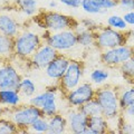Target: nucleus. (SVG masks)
<instances>
[{
  "mask_svg": "<svg viewBox=\"0 0 134 134\" xmlns=\"http://www.w3.org/2000/svg\"><path fill=\"white\" fill-rule=\"evenodd\" d=\"M31 20L43 30H48L50 32L65 29H76L79 26V20L76 18L50 9L40 10L32 17Z\"/></svg>",
  "mask_w": 134,
  "mask_h": 134,
  "instance_id": "f257e3e1",
  "label": "nucleus"
},
{
  "mask_svg": "<svg viewBox=\"0 0 134 134\" xmlns=\"http://www.w3.org/2000/svg\"><path fill=\"white\" fill-rule=\"evenodd\" d=\"M95 99L102 108V115L111 122H116L122 114L119 100V88L111 84H104L96 88Z\"/></svg>",
  "mask_w": 134,
  "mask_h": 134,
  "instance_id": "f03ea898",
  "label": "nucleus"
},
{
  "mask_svg": "<svg viewBox=\"0 0 134 134\" xmlns=\"http://www.w3.org/2000/svg\"><path fill=\"white\" fill-rule=\"evenodd\" d=\"M2 116L8 117L14 122L19 129V132H27V129L35 122L37 119L44 116L39 107L32 105L30 103L20 104V105L11 108L3 107Z\"/></svg>",
  "mask_w": 134,
  "mask_h": 134,
  "instance_id": "7ed1b4c3",
  "label": "nucleus"
},
{
  "mask_svg": "<svg viewBox=\"0 0 134 134\" xmlns=\"http://www.w3.org/2000/svg\"><path fill=\"white\" fill-rule=\"evenodd\" d=\"M43 43L41 34L30 29H21L14 38L15 57L27 62Z\"/></svg>",
  "mask_w": 134,
  "mask_h": 134,
  "instance_id": "20e7f679",
  "label": "nucleus"
},
{
  "mask_svg": "<svg viewBox=\"0 0 134 134\" xmlns=\"http://www.w3.org/2000/svg\"><path fill=\"white\" fill-rule=\"evenodd\" d=\"M58 95H63L59 90L58 84L55 86L47 87L44 92L39 94H35L28 99V103L39 107L45 117H50L59 112L58 105Z\"/></svg>",
  "mask_w": 134,
  "mask_h": 134,
  "instance_id": "39448f33",
  "label": "nucleus"
},
{
  "mask_svg": "<svg viewBox=\"0 0 134 134\" xmlns=\"http://www.w3.org/2000/svg\"><path fill=\"white\" fill-rule=\"evenodd\" d=\"M41 38L46 44L54 47L58 53H65L77 47V35L75 29H65V30L50 32L44 30L41 32Z\"/></svg>",
  "mask_w": 134,
  "mask_h": 134,
  "instance_id": "423d86ee",
  "label": "nucleus"
},
{
  "mask_svg": "<svg viewBox=\"0 0 134 134\" xmlns=\"http://www.w3.org/2000/svg\"><path fill=\"white\" fill-rule=\"evenodd\" d=\"M127 44L126 31H121L110 26H99L95 30V47L99 50L111 49Z\"/></svg>",
  "mask_w": 134,
  "mask_h": 134,
  "instance_id": "0eeeda50",
  "label": "nucleus"
},
{
  "mask_svg": "<svg viewBox=\"0 0 134 134\" xmlns=\"http://www.w3.org/2000/svg\"><path fill=\"white\" fill-rule=\"evenodd\" d=\"M134 56V47L130 44L100 50L99 60L107 68H119L126 60Z\"/></svg>",
  "mask_w": 134,
  "mask_h": 134,
  "instance_id": "6e6552de",
  "label": "nucleus"
},
{
  "mask_svg": "<svg viewBox=\"0 0 134 134\" xmlns=\"http://www.w3.org/2000/svg\"><path fill=\"white\" fill-rule=\"evenodd\" d=\"M85 73L84 62L79 59H72L68 68L63 75V77L57 82L63 96L67 92L72 91L83 82V76Z\"/></svg>",
  "mask_w": 134,
  "mask_h": 134,
  "instance_id": "1a4fd4ad",
  "label": "nucleus"
},
{
  "mask_svg": "<svg viewBox=\"0 0 134 134\" xmlns=\"http://www.w3.org/2000/svg\"><path fill=\"white\" fill-rule=\"evenodd\" d=\"M96 88L91 82H82L72 91L64 94V99L67 106L72 108H78L83 104L95 98Z\"/></svg>",
  "mask_w": 134,
  "mask_h": 134,
  "instance_id": "9d476101",
  "label": "nucleus"
},
{
  "mask_svg": "<svg viewBox=\"0 0 134 134\" xmlns=\"http://www.w3.org/2000/svg\"><path fill=\"white\" fill-rule=\"evenodd\" d=\"M58 54L59 53L54 47L43 43L39 46V48L34 53V55L27 60V63L31 69H45Z\"/></svg>",
  "mask_w": 134,
  "mask_h": 134,
  "instance_id": "9b49d317",
  "label": "nucleus"
},
{
  "mask_svg": "<svg viewBox=\"0 0 134 134\" xmlns=\"http://www.w3.org/2000/svg\"><path fill=\"white\" fill-rule=\"evenodd\" d=\"M23 76L10 62H5L0 66V88L17 90L21 82Z\"/></svg>",
  "mask_w": 134,
  "mask_h": 134,
  "instance_id": "f8f14e48",
  "label": "nucleus"
},
{
  "mask_svg": "<svg viewBox=\"0 0 134 134\" xmlns=\"http://www.w3.org/2000/svg\"><path fill=\"white\" fill-rule=\"evenodd\" d=\"M73 58H70L69 56H67L66 54L59 53L58 55L54 58L48 64V66L44 69L45 75L48 78L53 79V81L58 82L63 77V75L65 74V72L68 68V66L70 64Z\"/></svg>",
  "mask_w": 134,
  "mask_h": 134,
  "instance_id": "ddd939ff",
  "label": "nucleus"
},
{
  "mask_svg": "<svg viewBox=\"0 0 134 134\" xmlns=\"http://www.w3.org/2000/svg\"><path fill=\"white\" fill-rule=\"evenodd\" d=\"M67 125H68V132L74 134H85L88 123V116L82 113L78 108H72L66 113Z\"/></svg>",
  "mask_w": 134,
  "mask_h": 134,
  "instance_id": "4468645a",
  "label": "nucleus"
},
{
  "mask_svg": "<svg viewBox=\"0 0 134 134\" xmlns=\"http://www.w3.org/2000/svg\"><path fill=\"white\" fill-rule=\"evenodd\" d=\"M107 132H114L111 130L110 121L104 115H94L88 117L87 130L85 134H104Z\"/></svg>",
  "mask_w": 134,
  "mask_h": 134,
  "instance_id": "2eb2a0df",
  "label": "nucleus"
},
{
  "mask_svg": "<svg viewBox=\"0 0 134 134\" xmlns=\"http://www.w3.org/2000/svg\"><path fill=\"white\" fill-rule=\"evenodd\" d=\"M20 30V25L14 17L8 14H0V32L15 38Z\"/></svg>",
  "mask_w": 134,
  "mask_h": 134,
  "instance_id": "dca6fc26",
  "label": "nucleus"
},
{
  "mask_svg": "<svg viewBox=\"0 0 134 134\" xmlns=\"http://www.w3.org/2000/svg\"><path fill=\"white\" fill-rule=\"evenodd\" d=\"M23 104V96L17 90L0 88V105L5 108L16 107Z\"/></svg>",
  "mask_w": 134,
  "mask_h": 134,
  "instance_id": "f3484780",
  "label": "nucleus"
},
{
  "mask_svg": "<svg viewBox=\"0 0 134 134\" xmlns=\"http://www.w3.org/2000/svg\"><path fill=\"white\" fill-rule=\"evenodd\" d=\"M68 132L66 115L58 112L48 117V134H63Z\"/></svg>",
  "mask_w": 134,
  "mask_h": 134,
  "instance_id": "a211bd4d",
  "label": "nucleus"
},
{
  "mask_svg": "<svg viewBox=\"0 0 134 134\" xmlns=\"http://www.w3.org/2000/svg\"><path fill=\"white\" fill-rule=\"evenodd\" d=\"M15 58L14 38L0 32V63L11 62Z\"/></svg>",
  "mask_w": 134,
  "mask_h": 134,
  "instance_id": "6ab92c4d",
  "label": "nucleus"
},
{
  "mask_svg": "<svg viewBox=\"0 0 134 134\" xmlns=\"http://www.w3.org/2000/svg\"><path fill=\"white\" fill-rule=\"evenodd\" d=\"M77 35V44L82 48H91L95 46V31L83 28L81 25L75 29Z\"/></svg>",
  "mask_w": 134,
  "mask_h": 134,
  "instance_id": "aec40b11",
  "label": "nucleus"
},
{
  "mask_svg": "<svg viewBox=\"0 0 134 134\" xmlns=\"http://www.w3.org/2000/svg\"><path fill=\"white\" fill-rule=\"evenodd\" d=\"M119 100L121 111H124L129 106L134 105V84H131L126 88L119 90Z\"/></svg>",
  "mask_w": 134,
  "mask_h": 134,
  "instance_id": "412c9836",
  "label": "nucleus"
},
{
  "mask_svg": "<svg viewBox=\"0 0 134 134\" xmlns=\"http://www.w3.org/2000/svg\"><path fill=\"white\" fill-rule=\"evenodd\" d=\"M18 92L20 93V95L23 96V98H28L29 99L36 94L37 86H36L35 82H34L31 78L23 77L21 82H20V84H19Z\"/></svg>",
  "mask_w": 134,
  "mask_h": 134,
  "instance_id": "4be33fe9",
  "label": "nucleus"
},
{
  "mask_svg": "<svg viewBox=\"0 0 134 134\" xmlns=\"http://www.w3.org/2000/svg\"><path fill=\"white\" fill-rule=\"evenodd\" d=\"M110 79V72L108 68H94L90 73V82L94 86H102Z\"/></svg>",
  "mask_w": 134,
  "mask_h": 134,
  "instance_id": "5701e85b",
  "label": "nucleus"
},
{
  "mask_svg": "<svg viewBox=\"0 0 134 134\" xmlns=\"http://www.w3.org/2000/svg\"><path fill=\"white\" fill-rule=\"evenodd\" d=\"M17 9L23 12L27 17H34L37 14L38 1L37 0H17L16 1Z\"/></svg>",
  "mask_w": 134,
  "mask_h": 134,
  "instance_id": "b1692460",
  "label": "nucleus"
},
{
  "mask_svg": "<svg viewBox=\"0 0 134 134\" xmlns=\"http://www.w3.org/2000/svg\"><path fill=\"white\" fill-rule=\"evenodd\" d=\"M106 25L112 27V28L116 29V30H121V31H126L130 29V26L124 20L123 16H120V15L108 16L106 18Z\"/></svg>",
  "mask_w": 134,
  "mask_h": 134,
  "instance_id": "393cba45",
  "label": "nucleus"
},
{
  "mask_svg": "<svg viewBox=\"0 0 134 134\" xmlns=\"http://www.w3.org/2000/svg\"><path fill=\"white\" fill-rule=\"evenodd\" d=\"M78 110L88 117L102 114V108H100L98 102L95 98L88 100V102L85 103V104H83L81 107H78Z\"/></svg>",
  "mask_w": 134,
  "mask_h": 134,
  "instance_id": "a878e982",
  "label": "nucleus"
},
{
  "mask_svg": "<svg viewBox=\"0 0 134 134\" xmlns=\"http://www.w3.org/2000/svg\"><path fill=\"white\" fill-rule=\"evenodd\" d=\"M117 69L120 70L121 75L126 81H129V83L134 81V56L126 60L124 64H122Z\"/></svg>",
  "mask_w": 134,
  "mask_h": 134,
  "instance_id": "bb28decb",
  "label": "nucleus"
},
{
  "mask_svg": "<svg viewBox=\"0 0 134 134\" xmlns=\"http://www.w3.org/2000/svg\"><path fill=\"white\" fill-rule=\"evenodd\" d=\"M29 133H48V119L41 116L27 129Z\"/></svg>",
  "mask_w": 134,
  "mask_h": 134,
  "instance_id": "cd10ccee",
  "label": "nucleus"
},
{
  "mask_svg": "<svg viewBox=\"0 0 134 134\" xmlns=\"http://www.w3.org/2000/svg\"><path fill=\"white\" fill-rule=\"evenodd\" d=\"M19 133L18 126L8 117H0V134H11Z\"/></svg>",
  "mask_w": 134,
  "mask_h": 134,
  "instance_id": "c85d7f7f",
  "label": "nucleus"
},
{
  "mask_svg": "<svg viewBox=\"0 0 134 134\" xmlns=\"http://www.w3.org/2000/svg\"><path fill=\"white\" fill-rule=\"evenodd\" d=\"M81 8L90 15H100V14H105V11L102 10L100 8L96 5L93 0H82V6Z\"/></svg>",
  "mask_w": 134,
  "mask_h": 134,
  "instance_id": "c756f323",
  "label": "nucleus"
},
{
  "mask_svg": "<svg viewBox=\"0 0 134 134\" xmlns=\"http://www.w3.org/2000/svg\"><path fill=\"white\" fill-rule=\"evenodd\" d=\"M93 1L105 12L117 7V0H93Z\"/></svg>",
  "mask_w": 134,
  "mask_h": 134,
  "instance_id": "7c9ffc66",
  "label": "nucleus"
},
{
  "mask_svg": "<svg viewBox=\"0 0 134 134\" xmlns=\"http://www.w3.org/2000/svg\"><path fill=\"white\" fill-rule=\"evenodd\" d=\"M79 25H81L83 28L88 29V30H94V31L100 26V25H98L94 19H92V18H83V19H81L79 20Z\"/></svg>",
  "mask_w": 134,
  "mask_h": 134,
  "instance_id": "2f4dec72",
  "label": "nucleus"
},
{
  "mask_svg": "<svg viewBox=\"0 0 134 134\" xmlns=\"http://www.w3.org/2000/svg\"><path fill=\"white\" fill-rule=\"evenodd\" d=\"M117 7L124 12L134 10V0H117Z\"/></svg>",
  "mask_w": 134,
  "mask_h": 134,
  "instance_id": "473e14b6",
  "label": "nucleus"
},
{
  "mask_svg": "<svg viewBox=\"0 0 134 134\" xmlns=\"http://www.w3.org/2000/svg\"><path fill=\"white\" fill-rule=\"evenodd\" d=\"M59 2L72 9H78L82 6V0H59Z\"/></svg>",
  "mask_w": 134,
  "mask_h": 134,
  "instance_id": "72a5a7b5",
  "label": "nucleus"
},
{
  "mask_svg": "<svg viewBox=\"0 0 134 134\" xmlns=\"http://www.w3.org/2000/svg\"><path fill=\"white\" fill-rule=\"evenodd\" d=\"M123 18L124 20L126 21V24L129 25L131 28L134 27V10L131 11H125L124 15H123Z\"/></svg>",
  "mask_w": 134,
  "mask_h": 134,
  "instance_id": "f704fd0d",
  "label": "nucleus"
},
{
  "mask_svg": "<svg viewBox=\"0 0 134 134\" xmlns=\"http://www.w3.org/2000/svg\"><path fill=\"white\" fill-rule=\"evenodd\" d=\"M126 34H127V44L134 47V27L126 30Z\"/></svg>",
  "mask_w": 134,
  "mask_h": 134,
  "instance_id": "c9c22d12",
  "label": "nucleus"
},
{
  "mask_svg": "<svg viewBox=\"0 0 134 134\" xmlns=\"http://www.w3.org/2000/svg\"><path fill=\"white\" fill-rule=\"evenodd\" d=\"M122 114L124 116H127V117H133L134 119V105L132 106H129L127 108H125V110L122 112Z\"/></svg>",
  "mask_w": 134,
  "mask_h": 134,
  "instance_id": "e433bc0d",
  "label": "nucleus"
},
{
  "mask_svg": "<svg viewBox=\"0 0 134 134\" xmlns=\"http://www.w3.org/2000/svg\"><path fill=\"white\" fill-rule=\"evenodd\" d=\"M57 7H58V1H57V0H50V1L48 2V8L50 10L56 9Z\"/></svg>",
  "mask_w": 134,
  "mask_h": 134,
  "instance_id": "4c0bfd02",
  "label": "nucleus"
},
{
  "mask_svg": "<svg viewBox=\"0 0 134 134\" xmlns=\"http://www.w3.org/2000/svg\"><path fill=\"white\" fill-rule=\"evenodd\" d=\"M2 114H3V107L0 105V117H2Z\"/></svg>",
  "mask_w": 134,
  "mask_h": 134,
  "instance_id": "58836bf2",
  "label": "nucleus"
},
{
  "mask_svg": "<svg viewBox=\"0 0 134 134\" xmlns=\"http://www.w3.org/2000/svg\"><path fill=\"white\" fill-rule=\"evenodd\" d=\"M133 125H134V120H133Z\"/></svg>",
  "mask_w": 134,
  "mask_h": 134,
  "instance_id": "ea45409f",
  "label": "nucleus"
},
{
  "mask_svg": "<svg viewBox=\"0 0 134 134\" xmlns=\"http://www.w3.org/2000/svg\"><path fill=\"white\" fill-rule=\"evenodd\" d=\"M133 84H134V83H133Z\"/></svg>",
  "mask_w": 134,
  "mask_h": 134,
  "instance_id": "a19ab883",
  "label": "nucleus"
}]
</instances>
